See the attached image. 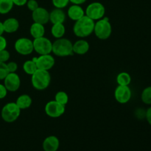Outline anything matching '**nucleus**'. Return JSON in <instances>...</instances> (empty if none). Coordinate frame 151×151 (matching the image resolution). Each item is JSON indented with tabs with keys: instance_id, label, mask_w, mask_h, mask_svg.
I'll use <instances>...</instances> for the list:
<instances>
[{
	"instance_id": "obj_13",
	"label": "nucleus",
	"mask_w": 151,
	"mask_h": 151,
	"mask_svg": "<svg viewBox=\"0 0 151 151\" xmlns=\"http://www.w3.org/2000/svg\"><path fill=\"white\" fill-rule=\"evenodd\" d=\"M32 19L34 22L44 25L50 22V13L47 9L38 7L32 12Z\"/></svg>"
},
{
	"instance_id": "obj_18",
	"label": "nucleus",
	"mask_w": 151,
	"mask_h": 151,
	"mask_svg": "<svg viewBox=\"0 0 151 151\" xmlns=\"http://www.w3.org/2000/svg\"><path fill=\"white\" fill-rule=\"evenodd\" d=\"M89 44L86 40H78L73 44V52L78 55H85L89 50Z\"/></svg>"
},
{
	"instance_id": "obj_21",
	"label": "nucleus",
	"mask_w": 151,
	"mask_h": 151,
	"mask_svg": "<svg viewBox=\"0 0 151 151\" xmlns=\"http://www.w3.org/2000/svg\"><path fill=\"white\" fill-rule=\"evenodd\" d=\"M52 35L55 38H63L66 32V28H65L63 23H58L54 24L52 27L51 29Z\"/></svg>"
},
{
	"instance_id": "obj_9",
	"label": "nucleus",
	"mask_w": 151,
	"mask_h": 151,
	"mask_svg": "<svg viewBox=\"0 0 151 151\" xmlns=\"http://www.w3.org/2000/svg\"><path fill=\"white\" fill-rule=\"evenodd\" d=\"M36 64L38 69L49 71L54 66L55 60L50 54L41 55L39 57H35L32 59Z\"/></svg>"
},
{
	"instance_id": "obj_2",
	"label": "nucleus",
	"mask_w": 151,
	"mask_h": 151,
	"mask_svg": "<svg viewBox=\"0 0 151 151\" xmlns=\"http://www.w3.org/2000/svg\"><path fill=\"white\" fill-rule=\"evenodd\" d=\"M52 52L58 57H67L73 55V44L67 38H58L52 43Z\"/></svg>"
},
{
	"instance_id": "obj_29",
	"label": "nucleus",
	"mask_w": 151,
	"mask_h": 151,
	"mask_svg": "<svg viewBox=\"0 0 151 151\" xmlns=\"http://www.w3.org/2000/svg\"><path fill=\"white\" fill-rule=\"evenodd\" d=\"M10 52L7 50H3L0 51V62L6 63L10 58Z\"/></svg>"
},
{
	"instance_id": "obj_24",
	"label": "nucleus",
	"mask_w": 151,
	"mask_h": 151,
	"mask_svg": "<svg viewBox=\"0 0 151 151\" xmlns=\"http://www.w3.org/2000/svg\"><path fill=\"white\" fill-rule=\"evenodd\" d=\"M23 69L25 73L27 74V75H32V74H34L38 70V68H37L36 64H35L33 60H29L24 63Z\"/></svg>"
},
{
	"instance_id": "obj_17",
	"label": "nucleus",
	"mask_w": 151,
	"mask_h": 151,
	"mask_svg": "<svg viewBox=\"0 0 151 151\" xmlns=\"http://www.w3.org/2000/svg\"><path fill=\"white\" fill-rule=\"evenodd\" d=\"M3 24L4 32L7 33H13L16 32L19 28V22L15 18H9L6 19Z\"/></svg>"
},
{
	"instance_id": "obj_25",
	"label": "nucleus",
	"mask_w": 151,
	"mask_h": 151,
	"mask_svg": "<svg viewBox=\"0 0 151 151\" xmlns=\"http://www.w3.org/2000/svg\"><path fill=\"white\" fill-rule=\"evenodd\" d=\"M55 100L63 106H66L69 102V96L65 91H58L55 95Z\"/></svg>"
},
{
	"instance_id": "obj_14",
	"label": "nucleus",
	"mask_w": 151,
	"mask_h": 151,
	"mask_svg": "<svg viewBox=\"0 0 151 151\" xmlns=\"http://www.w3.org/2000/svg\"><path fill=\"white\" fill-rule=\"evenodd\" d=\"M59 146L60 142L55 136H50L43 142V149L44 151H57Z\"/></svg>"
},
{
	"instance_id": "obj_6",
	"label": "nucleus",
	"mask_w": 151,
	"mask_h": 151,
	"mask_svg": "<svg viewBox=\"0 0 151 151\" xmlns=\"http://www.w3.org/2000/svg\"><path fill=\"white\" fill-rule=\"evenodd\" d=\"M106 13V8L100 2H92L87 6L85 14L94 21H98L103 19Z\"/></svg>"
},
{
	"instance_id": "obj_33",
	"label": "nucleus",
	"mask_w": 151,
	"mask_h": 151,
	"mask_svg": "<svg viewBox=\"0 0 151 151\" xmlns=\"http://www.w3.org/2000/svg\"><path fill=\"white\" fill-rule=\"evenodd\" d=\"M7 47V41L5 38L2 35H0V51L3 50H5Z\"/></svg>"
},
{
	"instance_id": "obj_23",
	"label": "nucleus",
	"mask_w": 151,
	"mask_h": 151,
	"mask_svg": "<svg viewBox=\"0 0 151 151\" xmlns=\"http://www.w3.org/2000/svg\"><path fill=\"white\" fill-rule=\"evenodd\" d=\"M13 0H0V14H7L13 9Z\"/></svg>"
},
{
	"instance_id": "obj_3",
	"label": "nucleus",
	"mask_w": 151,
	"mask_h": 151,
	"mask_svg": "<svg viewBox=\"0 0 151 151\" xmlns=\"http://www.w3.org/2000/svg\"><path fill=\"white\" fill-rule=\"evenodd\" d=\"M51 82V75L49 71L38 69L31 75V83L34 88L39 91L46 89Z\"/></svg>"
},
{
	"instance_id": "obj_35",
	"label": "nucleus",
	"mask_w": 151,
	"mask_h": 151,
	"mask_svg": "<svg viewBox=\"0 0 151 151\" xmlns=\"http://www.w3.org/2000/svg\"><path fill=\"white\" fill-rule=\"evenodd\" d=\"M145 117L148 123L151 125V107L149 108L145 113Z\"/></svg>"
},
{
	"instance_id": "obj_10",
	"label": "nucleus",
	"mask_w": 151,
	"mask_h": 151,
	"mask_svg": "<svg viewBox=\"0 0 151 151\" xmlns=\"http://www.w3.org/2000/svg\"><path fill=\"white\" fill-rule=\"evenodd\" d=\"M65 106L60 104L55 100L48 102L45 106V113L51 118H58L65 112Z\"/></svg>"
},
{
	"instance_id": "obj_32",
	"label": "nucleus",
	"mask_w": 151,
	"mask_h": 151,
	"mask_svg": "<svg viewBox=\"0 0 151 151\" xmlns=\"http://www.w3.org/2000/svg\"><path fill=\"white\" fill-rule=\"evenodd\" d=\"M7 90L4 85L0 84V100L1 99H4V97L7 96Z\"/></svg>"
},
{
	"instance_id": "obj_30",
	"label": "nucleus",
	"mask_w": 151,
	"mask_h": 151,
	"mask_svg": "<svg viewBox=\"0 0 151 151\" xmlns=\"http://www.w3.org/2000/svg\"><path fill=\"white\" fill-rule=\"evenodd\" d=\"M27 6L28 9H29L30 11H34L35 10H36L39 6H38V3L36 0H28L27 2Z\"/></svg>"
},
{
	"instance_id": "obj_34",
	"label": "nucleus",
	"mask_w": 151,
	"mask_h": 151,
	"mask_svg": "<svg viewBox=\"0 0 151 151\" xmlns=\"http://www.w3.org/2000/svg\"><path fill=\"white\" fill-rule=\"evenodd\" d=\"M28 0H13V2L15 5L19 6V7H21V6H24L27 4Z\"/></svg>"
},
{
	"instance_id": "obj_20",
	"label": "nucleus",
	"mask_w": 151,
	"mask_h": 151,
	"mask_svg": "<svg viewBox=\"0 0 151 151\" xmlns=\"http://www.w3.org/2000/svg\"><path fill=\"white\" fill-rule=\"evenodd\" d=\"M32 98L28 94H22V95L18 97L16 102V105L21 110H24V109H27L29 108L32 105Z\"/></svg>"
},
{
	"instance_id": "obj_37",
	"label": "nucleus",
	"mask_w": 151,
	"mask_h": 151,
	"mask_svg": "<svg viewBox=\"0 0 151 151\" xmlns=\"http://www.w3.org/2000/svg\"><path fill=\"white\" fill-rule=\"evenodd\" d=\"M4 28H3V24L2 22H0V35H2V34L4 33Z\"/></svg>"
},
{
	"instance_id": "obj_31",
	"label": "nucleus",
	"mask_w": 151,
	"mask_h": 151,
	"mask_svg": "<svg viewBox=\"0 0 151 151\" xmlns=\"http://www.w3.org/2000/svg\"><path fill=\"white\" fill-rule=\"evenodd\" d=\"M7 69H8L9 73H11V72H16L18 69V65L16 62L11 61L7 63Z\"/></svg>"
},
{
	"instance_id": "obj_7",
	"label": "nucleus",
	"mask_w": 151,
	"mask_h": 151,
	"mask_svg": "<svg viewBox=\"0 0 151 151\" xmlns=\"http://www.w3.org/2000/svg\"><path fill=\"white\" fill-rule=\"evenodd\" d=\"M32 41H33L34 50L40 55L50 54L52 52V43L49 38L43 36L41 38H35Z\"/></svg>"
},
{
	"instance_id": "obj_36",
	"label": "nucleus",
	"mask_w": 151,
	"mask_h": 151,
	"mask_svg": "<svg viewBox=\"0 0 151 151\" xmlns=\"http://www.w3.org/2000/svg\"><path fill=\"white\" fill-rule=\"evenodd\" d=\"M86 1L87 0H69V2L72 3L73 4H79V5H81V4L85 3Z\"/></svg>"
},
{
	"instance_id": "obj_26",
	"label": "nucleus",
	"mask_w": 151,
	"mask_h": 151,
	"mask_svg": "<svg viewBox=\"0 0 151 151\" xmlns=\"http://www.w3.org/2000/svg\"><path fill=\"white\" fill-rule=\"evenodd\" d=\"M142 101L147 105H151V86L145 88L142 92Z\"/></svg>"
},
{
	"instance_id": "obj_22",
	"label": "nucleus",
	"mask_w": 151,
	"mask_h": 151,
	"mask_svg": "<svg viewBox=\"0 0 151 151\" xmlns=\"http://www.w3.org/2000/svg\"><path fill=\"white\" fill-rule=\"evenodd\" d=\"M131 82V77L127 72H120L116 76V83L118 86H128Z\"/></svg>"
},
{
	"instance_id": "obj_8",
	"label": "nucleus",
	"mask_w": 151,
	"mask_h": 151,
	"mask_svg": "<svg viewBox=\"0 0 151 151\" xmlns=\"http://www.w3.org/2000/svg\"><path fill=\"white\" fill-rule=\"evenodd\" d=\"M16 51L22 55H28L34 51L33 41L27 38H20L15 42Z\"/></svg>"
},
{
	"instance_id": "obj_12",
	"label": "nucleus",
	"mask_w": 151,
	"mask_h": 151,
	"mask_svg": "<svg viewBox=\"0 0 151 151\" xmlns=\"http://www.w3.org/2000/svg\"><path fill=\"white\" fill-rule=\"evenodd\" d=\"M4 86L7 91L14 92L19 88L21 86V80L19 75L16 72H11L7 74L4 79Z\"/></svg>"
},
{
	"instance_id": "obj_15",
	"label": "nucleus",
	"mask_w": 151,
	"mask_h": 151,
	"mask_svg": "<svg viewBox=\"0 0 151 151\" xmlns=\"http://www.w3.org/2000/svg\"><path fill=\"white\" fill-rule=\"evenodd\" d=\"M67 15L69 19H72V21L79 20L81 18L85 16V11L83 10V7H81L79 4H72L68 9Z\"/></svg>"
},
{
	"instance_id": "obj_19",
	"label": "nucleus",
	"mask_w": 151,
	"mask_h": 151,
	"mask_svg": "<svg viewBox=\"0 0 151 151\" xmlns=\"http://www.w3.org/2000/svg\"><path fill=\"white\" fill-rule=\"evenodd\" d=\"M29 32H30V35H32V37L34 39L44 36V34H45L44 25L34 22L30 26Z\"/></svg>"
},
{
	"instance_id": "obj_4",
	"label": "nucleus",
	"mask_w": 151,
	"mask_h": 151,
	"mask_svg": "<svg viewBox=\"0 0 151 151\" xmlns=\"http://www.w3.org/2000/svg\"><path fill=\"white\" fill-rule=\"evenodd\" d=\"M94 32L100 40H106L111 36L112 27L108 17H103L94 24Z\"/></svg>"
},
{
	"instance_id": "obj_5",
	"label": "nucleus",
	"mask_w": 151,
	"mask_h": 151,
	"mask_svg": "<svg viewBox=\"0 0 151 151\" xmlns=\"http://www.w3.org/2000/svg\"><path fill=\"white\" fill-rule=\"evenodd\" d=\"M21 114V109L16 103H8L2 108L1 116L3 120L8 123L15 122Z\"/></svg>"
},
{
	"instance_id": "obj_27",
	"label": "nucleus",
	"mask_w": 151,
	"mask_h": 151,
	"mask_svg": "<svg viewBox=\"0 0 151 151\" xmlns=\"http://www.w3.org/2000/svg\"><path fill=\"white\" fill-rule=\"evenodd\" d=\"M55 8L63 9L69 4V0H52Z\"/></svg>"
},
{
	"instance_id": "obj_16",
	"label": "nucleus",
	"mask_w": 151,
	"mask_h": 151,
	"mask_svg": "<svg viewBox=\"0 0 151 151\" xmlns=\"http://www.w3.org/2000/svg\"><path fill=\"white\" fill-rule=\"evenodd\" d=\"M66 13L62 9L55 8L50 13V21L52 24L58 23H63L66 20Z\"/></svg>"
},
{
	"instance_id": "obj_28",
	"label": "nucleus",
	"mask_w": 151,
	"mask_h": 151,
	"mask_svg": "<svg viewBox=\"0 0 151 151\" xmlns=\"http://www.w3.org/2000/svg\"><path fill=\"white\" fill-rule=\"evenodd\" d=\"M9 73L7 67V63L0 62V81L4 80Z\"/></svg>"
},
{
	"instance_id": "obj_11",
	"label": "nucleus",
	"mask_w": 151,
	"mask_h": 151,
	"mask_svg": "<svg viewBox=\"0 0 151 151\" xmlns=\"http://www.w3.org/2000/svg\"><path fill=\"white\" fill-rule=\"evenodd\" d=\"M114 97L119 103H127L131 98V88L128 86H118L115 89Z\"/></svg>"
},
{
	"instance_id": "obj_1",
	"label": "nucleus",
	"mask_w": 151,
	"mask_h": 151,
	"mask_svg": "<svg viewBox=\"0 0 151 151\" xmlns=\"http://www.w3.org/2000/svg\"><path fill=\"white\" fill-rule=\"evenodd\" d=\"M94 24L95 22L94 20L85 15L81 19L75 22L73 27L74 34L79 38L89 36L94 32Z\"/></svg>"
}]
</instances>
